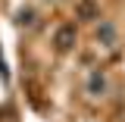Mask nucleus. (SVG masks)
Instances as JSON below:
<instances>
[{"mask_svg": "<svg viewBox=\"0 0 125 122\" xmlns=\"http://www.w3.org/2000/svg\"><path fill=\"white\" fill-rule=\"evenodd\" d=\"M88 94H91V97H103V94H106V75H103V72H94V75L88 78Z\"/></svg>", "mask_w": 125, "mask_h": 122, "instance_id": "f03ea898", "label": "nucleus"}, {"mask_svg": "<svg viewBox=\"0 0 125 122\" xmlns=\"http://www.w3.org/2000/svg\"><path fill=\"white\" fill-rule=\"evenodd\" d=\"M97 38H100V44H103V47H116V28H113L109 22H100Z\"/></svg>", "mask_w": 125, "mask_h": 122, "instance_id": "20e7f679", "label": "nucleus"}, {"mask_svg": "<svg viewBox=\"0 0 125 122\" xmlns=\"http://www.w3.org/2000/svg\"><path fill=\"white\" fill-rule=\"evenodd\" d=\"M75 13H78V19H100V6L94 0H78Z\"/></svg>", "mask_w": 125, "mask_h": 122, "instance_id": "7ed1b4c3", "label": "nucleus"}, {"mask_svg": "<svg viewBox=\"0 0 125 122\" xmlns=\"http://www.w3.org/2000/svg\"><path fill=\"white\" fill-rule=\"evenodd\" d=\"M75 47V25H62L56 31V50H72Z\"/></svg>", "mask_w": 125, "mask_h": 122, "instance_id": "f257e3e1", "label": "nucleus"}]
</instances>
